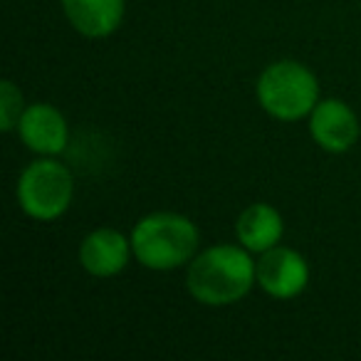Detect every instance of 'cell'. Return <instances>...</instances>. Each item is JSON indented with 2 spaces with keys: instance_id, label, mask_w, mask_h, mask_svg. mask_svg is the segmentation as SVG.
<instances>
[{
  "instance_id": "obj_1",
  "label": "cell",
  "mask_w": 361,
  "mask_h": 361,
  "mask_svg": "<svg viewBox=\"0 0 361 361\" xmlns=\"http://www.w3.org/2000/svg\"><path fill=\"white\" fill-rule=\"evenodd\" d=\"M255 285L257 262L240 243L206 247L188 262V295L203 307H231L250 295Z\"/></svg>"
},
{
  "instance_id": "obj_2",
  "label": "cell",
  "mask_w": 361,
  "mask_h": 361,
  "mask_svg": "<svg viewBox=\"0 0 361 361\" xmlns=\"http://www.w3.org/2000/svg\"><path fill=\"white\" fill-rule=\"evenodd\" d=\"M131 247L139 265L154 272H171L198 255L201 233L183 213L156 211L144 216L131 231Z\"/></svg>"
},
{
  "instance_id": "obj_3",
  "label": "cell",
  "mask_w": 361,
  "mask_h": 361,
  "mask_svg": "<svg viewBox=\"0 0 361 361\" xmlns=\"http://www.w3.org/2000/svg\"><path fill=\"white\" fill-rule=\"evenodd\" d=\"M257 104L277 121H300L319 102V80L297 60H277L260 72L255 85Z\"/></svg>"
},
{
  "instance_id": "obj_4",
  "label": "cell",
  "mask_w": 361,
  "mask_h": 361,
  "mask_svg": "<svg viewBox=\"0 0 361 361\" xmlns=\"http://www.w3.org/2000/svg\"><path fill=\"white\" fill-rule=\"evenodd\" d=\"M16 196L27 218L52 223L70 211L75 198V176L55 156H40L23 169Z\"/></svg>"
},
{
  "instance_id": "obj_5",
  "label": "cell",
  "mask_w": 361,
  "mask_h": 361,
  "mask_svg": "<svg viewBox=\"0 0 361 361\" xmlns=\"http://www.w3.org/2000/svg\"><path fill=\"white\" fill-rule=\"evenodd\" d=\"M257 285L272 300H295L310 285V262L295 247H270L257 260Z\"/></svg>"
},
{
  "instance_id": "obj_6",
  "label": "cell",
  "mask_w": 361,
  "mask_h": 361,
  "mask_svg": "<svg viewBox=\"0 0 361 361\" xmlns=\"http://www.w3.org/2000/svg\"><path fill=\"white\" fill-rule=\"evenodd\" d=\"M307 119L312 141L326 154H346L359 141V116L341 99H319Z\"/></svg>"
},
{
  "instance_id": "obj_7",
  "label": "cell",
  "mask_w": 361,
  "mask_h": 361,
  "mask_svg": "<svg viewBox=\"0 0 361 361\" xmlns=\"http://www.w3.org/2000/svg\"><path fill=\"white\" fill-rule=\"evenodd\" d=\"M20 141L37 156H57L70 144V126L57 106L47 102L27 104L18 121Z\"/></svg>"
},
{
  "instance_id": "obj_8",
  "label": "cell",
  "mask_w": 361,
  "mask_h": 361,
  "mask_svg": "<svg viewBox=\"0 0 361 361\" xmlns=\"http://www.w3.org/2000/svg\"><path fill=\"white\" fill-rule=\"evenodd\" d=\"M131 255H134L131 238H126L116 228H97L80 245V265L99 280L124 272Z\"/></svg>"
},
{
  "instance_id": "obj_9",
  "label": "cell",
  "mask_w": 361,
  "mask_h": 361,
  "mask_svg": "<svg viewBox=\"0 0 361 361\" xmlns=\"http://www.w3.org/2000/svg\"><path fill=\"white\" fill-rule=\"evenodd\" d=\"M60 6L70 25L90 40L114 35L126 13V0H60Z\"/></svg>"
},
{
  "instance_id": "obj_10",
  "label": "cell",
  "mask_w": 361,
  "mask_h": 361,
  "mask_svg": "<svg viewBox=\"0 0 361 361\" xmlns=\"http://www.w3.org/2000/svg\"><path fill=\"white\" fill-rule=\"evenodd\" d=\"M235 235L243 247L262 255L270 247L280 245L282 235H285V221H282L280 211L270 203H250L238 216Z\"/></svg>"
},
{
  "instance_id": "obj_11",
  "label": "cell",
  "mask_w": 361,
  "mask_h": 361,
  "mask_svg": "<svg viewBox=\"0 0 361 361\" xmlns=\"http://www.w3.org/2000/svg\"><path fill=\"white\" fill-rule=\"evenodd\" d=\"M25 97H23L20 87L11 80L0 82V129L13 131L18 129L23 111H25Z\"/></svg>"
}]
</instances>
